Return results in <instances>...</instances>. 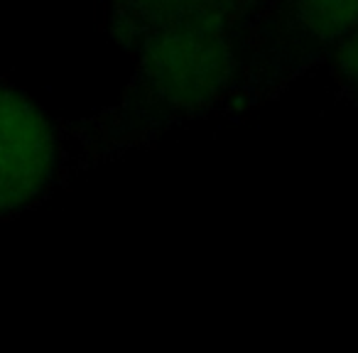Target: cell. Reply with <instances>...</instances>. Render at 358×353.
Returning a JSON list of instances; mask_svg holds the SVG:
<instances>
[{
  "mask_svg": "<svg viewBox=\"0 0 358 353\" xmlns=\"http://www.w3.org/2000/svg\"><path fill=\"white\" fill-rule=\"evenodd\" d=\"M64 177L59 128L22 91L0 84V219L35 206Z\"/></svg>",
  "mask_w": 358,
  "mask_h": 353,
  "instance_id": "cell-3",
  "label": "cell"
},
{
  "mask_svg": "<svg viewBox=\"0 0 358 353\" xmlns=\"http://www.w3.org/2000/svg\"><path fill=\"white\" fill-rule=\"evenodd\" d=\"M285 0H221L174 20L135 59L120 103L71 125L81 167L155 143L211 113H236L245 76Z\"/></svg>",
  "mask_w": 358,
  "mask_h": 353,
  "instance_id": "cell-1",
  "label": "cell"
},
{
  "mask_svg": "<svg viewBox=\"0 0 358 353\" xmlns=\"http://www.w3.org/2000/svg\"><path fill=\"white\" fill-rule=\"evenodd\" d=\"M358 27V0H285L245 76L236 113L273 101L329 62L334 47Z\"/></svg>",
  "mask_w": 358,
  "mask_h": 353,
  "instance_id": "cell-2",
  "label": "cell"
},
{
  "mask_svg": "<svg viewBox=\"0 0 358 353\" xmlns=\"http://www.w3.org/2000/svg\"><path fill=\"white\" fill-rule=\"evenodd\" d=\"M329 74L336 99L358 108V27L334 47L329 57Z\"/></svg>",
  "mask_w": 358,
  "mask_h": 353,
  "instance_id": "cell-5",
  "label": "cell"
},
{
  "mask_svg": "<svg viewBox=\"0 0 358 353\" xmlns=\"http://www.w3.org/2000/svg\"><path fill=\"white\" fill-rule=\"evenodd\" d=\"M221 0H110V37L133 57L174 20Z\"/></svg>",
  "mask_w": 358,
  "mask_h": 353,
  "instance_id": "cell-4",
  "label": "cell"
}]
</instances>
